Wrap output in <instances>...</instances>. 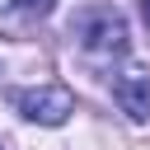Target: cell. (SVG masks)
Masks as SVG:
<instances>
[{
	"label": "cell",
	"instance_id": "obj_1",
	"mask_svg": "<svg viewBox=\"0 0 150 150\" xmlns=\"http://www.w3.org/2000/svg\"><path fill=\"white\" fill-rule=\"evenodd\" d=\"M75 38L94 56H117V52H127V19L117 9H89L75 23Z\"/></svg>",
	"mask_w": 150,
	"mask_h": 150
},
{
	"label": "cell",
	"instance_id": "obj_2",
	"mask_svg": "<svg viewBox=\"0 0 150 150\" xmlns=\"http://www.w3.org/2000/svg\"><path fill=\"white\" fill-rule=\"evenodd\" d=\"M14 103H19V112H23L28 122H38V127H61V122H70V112H75V94H70L66 84L23 89Z\"/></svg>",
	"mask_w": 150,
	"mask_h": 150
},
{
	"label": "cell",
	"instance_id": "obj_3",
	"mask_svg": "<svg viewBox=\"0 0 150 150\" xmlns=\"http://www.w3.org/2000/svg\"><path fill=\"white\" fill-rule=\"evenodd\" d=\"M112 98L131 122H150V75H141V70L117 75L112 80Z\"/></svg>",
	"mask_w": 150,
	"mask_h": 150
},
{
	"label": "cell",
	"instance_id": "obj_4",
	"mask_svg": "<svg viewBox=\"0 0 150 150\" xmlns=\"http://www.w3.org/2000/svg\"><path fill=\"white\" fill-rule=\"evenodd\" d=\"M52 5H56V0H14V9H23V14H38V19H42V14H52Z\"/></svg>",
	"mask_w": 150,
	"mask_h": 150
},
{
	"label": "cell",
	"instance_id": "obj_5",
	"mask_svg": "<svg viewBox=\"0 0 150 150\" xmlns=\"http://www.w3.org/2000/svg\"><path fill=\"white\" fill-rule=\"evenodd\" d=\"M141 19H145V28H150V0H141Z\"/></svg>",
	"mask_w": 150,
	"mask_h": 150
}]
</instances>
